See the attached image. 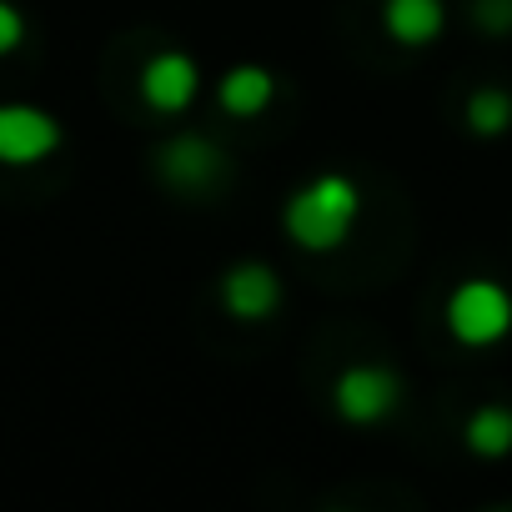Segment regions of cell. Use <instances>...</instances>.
Segmentation results:
<instances>
[{"mask_svg":"<svg viewBox=\"0 0 512 512\" xmlns=\"http://www.w3.org/2000/svg\"><path fill=\"white\" fill-rule=\"evenodd\" d=\"M357 211H362V191H357L347 176H317L312 186H302V191L287 201L282 221H287V236H292L297 246H307V251H332V246L347 241Z\"/></svg>","mask_w":512,"mask_h":512,"instance_id":"cell-1","label":"cell"},{"mask_svg":"<svg viewBox=\"0 0 512 512\" xmlns=\"http://www.w3.org/2000/svg\"><path fill=\"white\" fill-rule=\"evenodd\" d=\"M447 327L467 347H492L512 332V297L497 282H462L447 297Z\"/></svg>","mask_w":512,"mask_h":512,"instance_id":"cell-2","label":"cell"},{"mask_svg":"<svg viewBox=\"0 0 512 512\" xmlns=\"http://www.w3.org/2000/svg\"><path fill=\"white\" fill-rule=\"evenodd\" d=\"M61 146V121L41 106L6 101L0 106V166H36Z\"/></svg>","mask_w":512,"mask_h":512,"instance_id":"cell-3","label":"cell"},{"mask_svg":"<svg viewBox=\"0 0 512 512\" xmlns=\"http://www.w3.org/2000/svg\"><path fill=\"white\" fill-rule=\"evenodd\" d=\"M397 402H402V382L387 367H347L337 377V412L357 427L382 422Z\"/></svg>","mask_w":512,"mask_h":512,"instance_id":"cell-4","label":"cell"},{"mask_svg":"<svg viewBox=\"0 0 512 512\" xmlns=\"http://www.w3.org/2000/svg\"><path fill=\"white\" fill-rule=\"evenodd\" d=\"M221 302L236 322H267L282 307V282L267 262H236L221 277Z\"/></svg>","mask_w":512,"mask_h":512,"instance_id":"cell-5","label":"cell"},{"mask_svg":"<svg viewBox=\"0 0 512 512\" xmlns=\"http://www.w3.org/2000/svg\"><path fill=\"white\" fill-rule=\"evenodd\" d=\"M196 86H201V71L181 51H161L141 71V96L151 111H186L196 101Z\"/></svg>","mask_w":512,"mask_h":512,"instance_id":"cell-6","label":"cell"},{"mask_svg":"<svg viewBox=\"0 0 512 512\" xmlns=\"http://www.w3.org/2000/svg\"><path fill=\"white\" fill-rule=\"evenodd\" d=\"M161 176L171 186H186V191H201L221 176V151L206 141V136H176L166 151H161Z\"/></svg>","mask_w":512,"mask_h":512,"instance_id":"cell-7","label":"cell"},{"mask_svg":"<svg viewBox=\"0 0 512 512\" xmlns=\"http://www.w3.org/2000/svg\"><path fill=\"white\" fill-rule=\"evenodd\" d=\"M382 21H387V36H392V41H402V46H427V41L442 36L447 11H442V0H387Z\"/></svg>","mask_w":512,"mask_h":512,"instance_id":"cell-8","label":"cell"},{"mask_svg":"<svg viewBox=\"0 0 512 512\" xmlns=\"http://www.w3.org/2000/svg\"><path fill=\"white\" fill-rule=\"evenodd\" d=\"M272 91H277V81H272L262 66H236V71H226V81H221V111H231V116H256V111H267Z\"/></svg>","mask_w":512,"mask_h":512,"instance_id":"cell-9","label":"cell"},{"mask_svg":"<svg viewBox=\"0 0 512 512\" xmlns=\"http://www.w3.org/2000/svg\"><path fill=\"white\" fill-rule=\"evenodd\" d=\"M467 447L477 457H502L512 452V412L507 407H477L467 417Z\"/></svg>","mask_w":512,"mask_h":512,"instance_id":"cell-10","label":"cell"},{"mask_svg":"<svg viewBox=\"0 0 512 512\" xmlns=\"http://www.w3.org/2000/svg\"><path fill=\"white\" fill-rule=\"evenodd\" d=\"M467 126H472L477 136H497V131H507V126H512V96L497 91V86L472 91V101H467Z\"/></svg>","mask_w":512,"mask_h":512,"instance_id":"cell-11","label":"cell"},{"mask_svg":"<svg viewBox=\"0 0 512 512\" xmlns=\"http://www.w3.org/2000/svg\"><path fill=\"white\" fill-rule=\"evenodd\" d=\"M472 16H477V26L487 36H507L512 31V0H477Z\"/></svg>","mask_w":512,"mask_h":512,"instance_id":"cell-12","label":"cell"},{"mask_svg":"<svg viewBox=\"0 0 512 512\" xmlns=\"http://www.w3.org/2000/svg\"><path fill=\"white\" fill-rule=\"evenodd\" d=\"M21 36H26V21H21V11L11 6V0H0V56H11V51L21 46Z\"/></svg>","mask_w":512,"mask_h":512,"instance_id":"cell-13","label":"cell"}]
</instances>
